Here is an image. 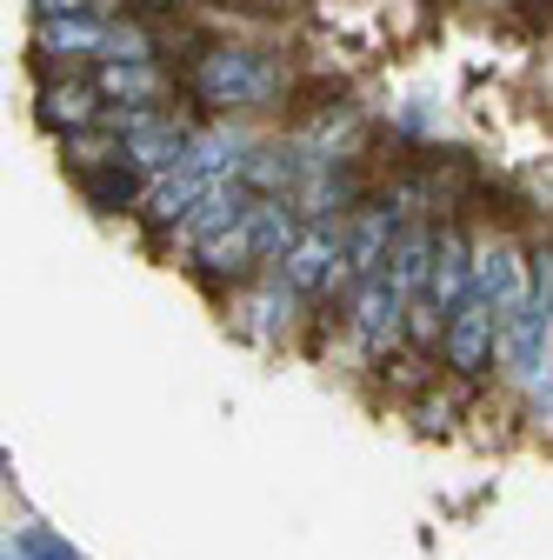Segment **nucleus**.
I'll return each instance as SVG.
<instances>
[{
	"mask_svg": "<svg viewBox=\"0 0 553 560\" xmlns=\"http://www.w3.org/2000/svg\"><path fill=\"white\" fill-rule=\"evenodd\" d=\"M180 88L207 107V114H254V107H281L294 88V67L273 47H247V40H200L180 60Z\"/></svg>",
	"mask_w": 553,
	"mask_h": 560,
	"instance_id": "f257e3e1",
	"label": "nucleus"
},
{
	"mask_svg": "<svg viewBox=\"0 0 553 560\" xmlns=\"http://www.w3.org/2000/svg\"><path fill=\"white\" fill-rule=\"evenodd\" d=\"M114 127V140H120V161L141 174L148 187L161 180V174H174V167H187V154H193V127L174 114V107H154V114H114L107 120Z\"/></svg>",
	"mask_w": 553,
	"mask_h": 560,
	"instance_id": "f03ea898",
	"label": "nucleus"
},
{
	"mask_svg": "<svg viewBox=\"0 0 553 560\" xmlns=\"http://www.w3.org/2000/svg\"><path fill=\"white\" fill-rule=\"evenodd\" d=\"M407 294L393 288V273H374V280H354L348 288V334L361 347V361H393L407 347Z\"/></svg>",
	"mask_w": 553,
	"mask_h": 560,
	"instance_id": "7ed1b4c3",
	"label": "nucleus"
},
{
	"mask_svg": "<svg viewBox=\"0 0 553 560\" xmlns=\"http://www.w3.org/2000/svg\"><path fill=\"white\" fill-rule=\"evenodd\" d=\"M440 361H447L454 381H487V374L501 368V314L480 301V294H467V301L454 307L447 340H440Z\"/></svg>",
	"mask_w": 553,
	"mask_h": 560,
	"instance_id": "20e7f679",
	"label": "nucleus"
},
{
	"mask_svg": "<svg viewBox=\"0 0 553 560\" xmlns=\"http://www.w3.org/2000/svg\"><path fill=\"white\" fill-rule=\"evenodd\" d=\"M273 273H281L301 301H320V294H333V288H354V273H348V241H340V228H307L301 247H294L281 267H273Z\"/></svg>",
	"mask_w": 553,
	"mask_h": 560,
	"instance_id": "39448f33",
	"label": "nucleus"
},
{
	"mask_svg": "<svg viewBox=\"0 0 553 560\" xmlns=\"http://www.w3.org/2000/svg\"><path fill=\"white\" fill-rule=\"evenodd\" d=\"M34 114H40V127H54V133H67V140H81L87 127H107V120H114V107H107V94L94 88V74H74V67L40 81Z\"/></svg>",
	"mask_w": 553,
	"mask_h": 560,
	"instance_id": "423d86ee",
	"label": "nucleus"
},
{
	"mask_svg": "<svg viewBox=\"0 0 553 560\" xmlns=\"http://www.w3.org/2000/svg\"><path fill=\"white\" fill-rule=\"evenodd\" d=\"M400 228H407V207H400V200H367L361 214H348V228H340V241H348V273H354V280L387 273Z\"/></svg>",
	"mask_w": 553,
	"mask_h": 560,
	"instance_id": "0eeeda50",
	"label": "nucleus"
},
{
	"mask_svg": "<svg viewBox=\"0 0 553 560\" xmlns=\"http://www.w3.org/2000/svg\"><path fill=\"white\" fill-rule=\"evenodd\" d=\"M473 294L507 320V314H514V307H527V294H533V260H520V247H514V241H487V247H473Z\"/></svg>",
	"mask_w": 553,
	"mask_h": 560,
	"instance_id": "6e6552de",
	"label": "nucleus"
},
{
	"mask_svg": "<svg viewBox=\"0 0 553 560\" xmlns=\"http://www.w3.org/2000/svg\"><path fill=\"white\" fill-rule=\"evenodd\" d=\"M546 340H553V320H546L533 301L501 320V374H507L520 394L546 381Z\"/></svg>",
	"mask_w": 553,
	"mask_h": 560,
	"instance_id": "1a4fd4ad",
	"label": "nucleus"
},
{
	"mask_svg": "<svg viewBox=\"0 0 553 560\" xmlns=\"http://www.w3.org/2000/svg\"><path fill=\"white\" fill-rule=\"evenodd\" d=\"M473 294V241L447 221L440 234H434V273H427V307L440 314V320H454V307Z\"/></svg>",
	"mask_w": 553,
	"mask_h": 560,
	"instance_id": "9d476101",
	"label": "nucleus"
},
{
	"mask_svg": "<svg viewBox=\"0 0 553 560\" xmlns=\"http://www.w3.org/2000/svg\"><path fill=\"white\" fill-rule=\"evenodd\" d=\"M94 88L107 94V107L120 114H154L167 94V67L161 60H101L94 67Z\"/></svg>",
	"mask_w": 553,
	"mask_h": 560,
	"instance_id": "9b49d317",
	"label": "nucleus"
},
{
	"mask_svg": "<svg viewBox=\"0 0 553 560\" xmlns=\"http://www.w3.org/2000/svg\"><path fill=\"white\" fill-rule=\"evenodd\" d=\"M254 200H260V194H254L247 180H227V187H214V194H207V200L193 207V214H187V221L174 228V241L200 254V247H207V241H214V234H227V228H234V221L247 214V207H254Z\"/></svg>",
	"mask_w": 553,
	"mask_h": 560,
	"instance_id": "f8f14e48",
	"label": "nucleus"
},
{
	"mask_svg": "<svg viewBox=\"0 0 553 560\" xmlns=\"http://www.w3.org/2000/svg\"><path fill=\"white\" fill-rule=\"evenodd\" d=\"M107 40H114V21H94V14H81V21H47V27H34V54L40 60H107Z\"/></svg>",
	"mask_w": 553,
	"mask_h": 560,
	"instance_id": "ddd939ff",
	"label": "nucleus"
},
{
	"mask_svg": "<svg viewBox=\"0 0 553 560\" xmlns=\"http://www.w3.org/2000/svg\"><path fill=\"white\" fill-rule=\"evenodd\" d=\"M434 234H440V228L407 221V228H400V241H393L387 273H393V288H400L407 301H421V294H427V273H434Z\"/></svg>",
	"mask_w": 553,
	"mask_h": 560,
	"instance_id": "4468645a",
	"label": "nucleus"
},
{
	"mask_svg": "<svg viewBox=\"0 0 553 560\" xmlns=\"http://www.w3.org/2000/svg\"><path fill=\"white\" fill-rule=\"evenodd\" d=\"M81 187H87V200H94V207H107V214H120V207H141V200H148V180L133 174L120 154L87 161V167H81Z\"/></svg>",
	"mask_w": 553,
	"mask_h": 560,
	"instance_id": "2eb2a0df",
	"label": "nucleus"
},
{
	"mask_svg": "<svg viewBox=\"0 0 553 560\" xmlns=\"http://www.w3.org/2000/svg\"><path fill=\"white\" fill-rule=\"evenodd\" d=\"M14 553L21 560H81L74 547H67L54 527H21V540H14Z\"/></svg>",
	"mask_w": 553,
	"mask_h": 560,
	"instance_id": "dca6fc26",
	"label": "nucleus"
},
{
	"mask_svg": "<svg viewBox=\"0 0 553 560\" xmlns=\"http://www.w3.org/2000/svg\"><path fill=\"white\" fill-rule=\"evenodd\" d=\"M527 301L553 320V247H540V254H533V294H527Z\"/></svg>",
	"mask_w": 553,
	"mask_h": 560,
	"instance_id": "f3484780",
	"label": "nucleus"
},
{
	"mask_svg": "<svg viewBox=\"0 0 553 560\" xmlns=\"http://www.w3.org/2000/svg\"><path fill=\"white\" fill-rule=\"evenodd\" d=\"M27 8H34V27H47V21H81L87 0H27Z\"/></svg>",
	"mask_w": 553,
	"mask_h": 560,
	"instance_id": "a211bd4d",
	"label": "nucleus"
},
{
	"mask_svg": "<svg viewBox=\"0 0 553 560\" xmlns=\"http://www.w3.org/2000/svg\"><path fill=\"white\" fill-rule=\"evenodd\" d=\"M8 560H21V553H8Z\"/></svg>",
	"mask_w": 553,
	"mask_h": 560,
	"instance_id": "6ab92c4d",
	"label": "nucleus"
}]
</instances>
